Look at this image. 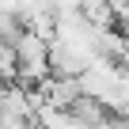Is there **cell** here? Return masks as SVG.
<instances>
[]
</instances>
